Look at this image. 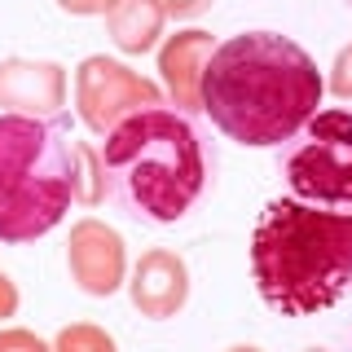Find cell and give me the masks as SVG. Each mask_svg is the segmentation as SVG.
Returning a JSON list of instances; mask_svg holds the SVG:
<instances>
[{
    "label": "cell",
    "mask_w": 352,
    "mask_h": 352,
    "mask_svg": "<svg viewBox=\"0 0 352 352\" xmlns=\"http://www.w3.org/2000/svg\"><path fill=\"white\" fill-rule=\"evenodd\" d=\"M326 80L317 62L278 31H242L203 66V110L229 141L278 150L317 115Z\"/></svg>",
    "instance_id": "6da1fadb"
},
{
    "label": "cell",
    "mask_w": 352,
    "mask_h": 352,
    "mask_svg": "<svg viewBox=\"0 0 352 352\" xmlns=\"http://www.w3.org/2000/svg\"><path fill=\"white\" fill-rule=\"evenodd\" d=\"M251 278L282 317H313L352 291V212L273 198L251 234Z\"/></svg>",
    "instance_id": "7a4b0ae2"
},
{
    "label": "cell",
    "mask_w": 352,
    "mask_h": 352,
    "mask_svg": "<svg viewBox=\"0 0 352 352\" xmlns=\"http://www.w3.org/2000/svg\"><path fill=\"white\" fill-rule=\"evenodd\" d=\"M106 190L141 225H176L194 212L212 181L203 132L190 115L150 106L106 132L102 150Z\"/></svg>",
    "instance_id": "3957f363"
},
{
    "label": "cell",
    "mask_w": 352,
    "mask_h": 352,
    "mask_svg": "<svg viewBox=\"0 0 352 352\" xmlns=\"http://www.w3.org/2000/svg\"><path fill=\"white\" fill-rule=\"evenodd\" d=\"M75 203V146L53 119L0 115V242H36Z\"/></svg>",
    "instance_id": "277c9868"
},
{
    "label": "cell",
    "mask_w": 352,
    "mask_h": 352,
    "mask_svg": "<svg viewBox=\"0 0 352 352\" xmlns=\"http://www.w3.org/2000/svg\"><path fill=\"white\" fill-rule=\"evenodd\" d=\"M278 168L300 203L352 212V115L317 110L282 146Z\"/></svg>",
    "instance_id": "5b68a950"
},
{
    "label": "cell",
    "mask_w": 352,
    "mask_h": 352,
    "mask_svg": "<svg viewBox=\"0 0 352 352\" xmlns=\"http://www.w3.org/2000/svg\"><path fill=\"white\" fill-rule=\"evenodd\" d=\"M75 102H80V119L97 137H106L115 124H124L128 115L150 106H163L159 84L141 80L137 71H128L124 62L110 58H84V66L75 71Z\"/></svg>",
    "instance_id": "8992f818"
},
{
    "label": "cell",
    "mask_w": 352,
    "mask_h": 352,
    "mask_svg": "<svg viewBox=\"0 0 352 352\" xmlns=\"http://www.w3.org/2000/svg\"><path fill=\"white\" fill-rule=\"evenodd\" d=\"M66 264L88 295H115L124 282V238L102 220H80L66 242Z\"/></svg>",
    "instance_id": "52a82bcc"
},
{
    "label": "cell",
    "mask_w": 352,
    "mask_h": 352,
    "mask_svg": "<svg viewBox=\"0 0 352 352\" xmlns=\"http://www.w3.org/2000/svg\"><path fill=\"white\" fill-rule=\"evenodd\" d=\"M128 291H132V304L141 308V317L163 322V317H176L190 300V269H185V260L176 251L154 247L137 260Z\"/></svg>",
    "instance_id": "ba28073f"
},
{
    "label": "cell",
    "mask_w": 352,
    "mask_h": 352,
    "mask_svg": "<svg viewBox=\"0 0 352 352\" xmlns=\"http://www.w3.org/2000/svg\"><path fill=\"white\" fill-rule=\"evenodd\" d=\"M66 102V75L53 62H22L9 58L0 62V106L9 115H31V119H53Z\"/></svg>",
    "instance_id": "9c48e42d"
},
{
    "label": "cell",
    "mask_w": 352,
    "mask_h": 352,
    "mask_svg": "<svg viewBox=\"0 0 352 352\" xmlns=\"http://www.w3.org/2000/svg\"><path fill=\"white\" fill-rule=\"evenodd\" d=\"M212 36L207 31H181V36H168V44L159 49V71L163 84H168V97L181 115H194L203 110V66L212 58Z\"/></svg>",
    "instance_id": "30bf717a"
},
{
    "label": "cell",
    "mask_w": 352,
    "mask_h": 352,
    "mask_svg": "<svg viewBox=\"0 0 352 352\" xmlns=\"http://www.w3.org/2000/svg\"><path fill=\"white\" fill-rule=\"evenodd\" d=\"M163 18L168 14L159 9V0H115V9L106 14V27L124 53H146L159 40Z\"/></svg>",
    "instance_id": "8fae6325"
},
{
    "label": "cell",
    "mask_w": 352,
    "mask_h": 352,
    "mask_svg": "<svg viewBox=\"0 0 352 352\" xmlns=\"http://www.w3.org/2000/svg\"><path fill=\"white\" fill-rule=\"evenodd\" d=\"M102 194H106L102 159H97L93 150L75 146V198H84V203H102Z\"/></svg>",
    "instance_id": "7c38bea8"
},
{
    "label": "cell",
    "mask_w": 352,
    "mask_h": 352,
    "mask_svg": "<svg viewBox=\"0 0 352 352\" xmlns=\"http://www.w3.org/2000/svg\"><path fill=\"white\" fill-rule=\"evenodd\" d=\"M53 352H115V339L106 335V330H97V326H66L62 335H58V348Z\"/></svg>",
    "instance_id": "4fadbf2b"
},
{
    "label": "cell",
    "mask_w": 352,
    "mask_h": 352,
    "mask_svg": "<svg viewBox=\"0 0 352 352\" xmlns=\"http://www.w3.org/2000/svg\"><path fill=\"white\" fill-rule=\"evenodd\" d=\"M0 352H49L31 330H0Z\"/></svg>",
    "instance_id": "5bb4252c"
},
{
    "label": "cell",
    "mask_w": 352,
    "mask_h": 352,
    "mask_svg": "<svg viewBox=\"0 0 352 352\" xmlns=\"http://www.w3.org/2000/svg\"><path fill=\"white\" fill-rule=\"evenodd\" d=\"M159 9L172 18H198L203 9H212V0H159Z\"/></svg>",
    "instance_id": "9a60e30c"
},
{
    "label": "cell",
    "mask_w": 352,
    "mask_h": 352,
    "mask_svg": "<svg viewBox=\"0 0 352 352\" xmlns=\"http://www.w3.org/2000/svg\"><path fill=\"white\" fill-rule=\"evenodd\" d=\"M66 14H110L115 0H58Z\"/></svg>",
    "instance_id": "2e32d148"
},
{
    "label": "cell",
    "mask_w": 352,
    "mask_h": 352,
    "mask_svg": "<svg viewBox=\"0 0 352 352\" xmlns=\"http://www.w3.org/2000/svg\"><path fill=\"white\" fill-rule=\"evenodd\" d=\"M14 308H18V291H14V282L0 273V317H9Z\"/></svg>",
    "instance_id": "e0dca14e"
},
{
    "label": "cell",
    "mask_w": 352,
    "mask_h": 352,
    "mask_svg": "<svg viewBox=\"0 0 352 352\" xmlns=\"http://www.w3.org/2000/svg\"><path fill=\"white\" fill-rule=\"evenodd\" d=\"M229 352H260L256 344H238V348H229Z\"/></svg>",
    "instance_id": "ac0fdd59"
},
{
    "label": "cell",
    "mask_w": 352,
    "mask_h": 352,
    "mask_svg": "<svg viewBox=\"0 0 352 352\" xmlns=\"http://www.w3.org/2000/svg\"><path fill=\"white\" fill-rule=\"evenodd\" d=\"M304 352H330V348H304Z\"/></svg>",
    "instance_id": "d6986e66"
},
{
    "label": "cell",
    "mask_w": 352,
    "mask_h": 352,
    "mask_svg": "<svg viewBox=\"0 0 352 352\" xmlns=\"http://www.w3.org/2000/svg\"><path fill=\"white\" fill-rule=\"evenodd\" d=\"M348 5H352V0H348Z\"/></svg>",
    "instance_id": "ffe728a7"
}]
</instances>
